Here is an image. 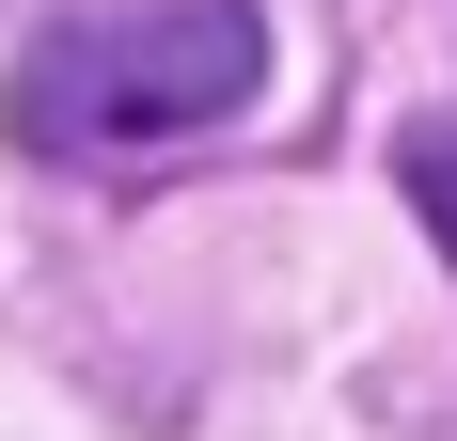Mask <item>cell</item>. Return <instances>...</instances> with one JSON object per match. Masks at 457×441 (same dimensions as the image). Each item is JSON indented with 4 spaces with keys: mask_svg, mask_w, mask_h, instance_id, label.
<instances>
[{
    "mask_svg": "<svg viewBox=\"0 0 457 441\" xmlns=\"http://www.w3.org/2000/svg\"><path fill=\"white\" fill-rule=\"evenodd\" d=\"M395 174H411V205H426V237L457 253V111H411V142H395Z\"/></svg>",
    "mask_w": 457,
    "mask_h": 441,
    "instance_id": "7a4b0ae2",
    "label": "cell"
},
{
    "mask_svg": "<svg viewBox=\"0 0 457 441\" xmlns=\"http://www.w3.org/2000/svg\"><path fill=\"white\" fill-rule=\"evenodd\" d=\"M269 95V16L253 0H95V16H47L0 79V127L47 142V158H142V142H189Z\"/></svg>",
    "mask_w": 457,
    "mask_h": 441,
    "instance_id": "6da1fadb",
    "label": "cell"
}]
</instances>
